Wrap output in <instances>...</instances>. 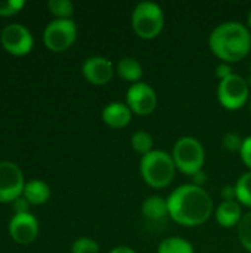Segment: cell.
<instances>
[{
	"instance_id": "6da1fadb",
	"label": "cell",
	"mask_w": 251,
	"mask_h": 253,
	"mask_svg": "<svg viewBox=\"0 0 251 253\" xmlns=\"http://www.w3.org/2000/svg\"><path fill=\"white\" fill-rule=\"evenodd\" d=\"M169 216L182 227L195 228L206 224L215 211L212 196L198 185L182 184L167 197Z\"/></svg>"
},
{
	"instance_id": "7a4b0ae2",
	"label": "cell",
	"mask_w": 251,
	"mask_h": 253,
	"mask_svg": "<svg viewBox=\"0 0 251 253\" xmlns=\"http://www.w3.org/2000/svg\"><path fill=\"white\" fill-rule=\"evenodd\" d=\"M209 47L220 62H240L251 50L250 28L240 21H225L209 36Z\"/></svg>"
},
{
	"instance_id": "3957f363",
	"label": "cell",
	"mask_w": 251,
	"mask_h": 253,
	"mask_svg": "<svg viewBox=\"0 0 251 253\" xmlns=\"http://www.w3.org/2000/svg\"><path fill=\"white\" fill-rule=\"evenodd\" d=\"M176 165L170 153L164 150H152L139 160V173L146 185L151 188L169 187L176 175Z\"/></svg>"
},
{
	"instance_id": "277c9868",
	"label": "cell",
	"mask_w": 251,
	"mask_h": 253,
	"mask_svg": "<svg viewBox=\"0 0 251 253\" xmlns=\"http://www.w3.org/2000/svg\"><path fill=\"white\" fill-rule=\"evenodd\" d=\"M166 15L163 7L151 0H142L136 3L130 15L132 30L139 39L152 40L164 28Z\"/></svg>"
},
{
	"instance_id": "5b68a950",
	"label": "cell",
	"mask_w": 251,
	"mask_h": 253,
	"mask_svg": "<svg viewBox=\"0 0 251 253\" xmlns=\"http://www.w3.org/2000/svg\"><path fill=\"white\" fill-rule=\"evenodd\" d=\"M172 157L176 169L183 175L194 176L197 172L203 170L206 165V150L200 139L195 136L179 138L172 150Z\"/></svg>"
},
{
	"instance_id": "8992f818",
	"label": "cell",
	"mask_w": 251,
	"mask_h": 253,
	"mask_svg": "<svg viewBox=\"0 0 251 253\" xmlns=\"http://www.w3.org/2000/svg\"><path fill=\"white\" fill-rule=\"evenodd\" d=\"M250 84L247 79L234 73L217 84V99L225 110H241L250 101Z\"/></svg>"
},
{
	"instance_id": "52a82bcc",
	"label": "cell",
	"mask_w": 251,
	"mask_h": 253,
	"mask_svg": "<svg viewBox=\"0 0 251 253\" xmlns=\"http://www.w3.org/2000/svg\"><path fill=\"white\" fill-rule=\"evenodd\" d=\"M77 39L74 19H52L43 30V43L52 52L68 50Z\"/></svg>"
},
{
	"instance_id": "ba28073f",
	"label": "cell",
	"mask_w": 251,
	"mask_h": 253,
	"mask_svg": "<svg viewBox=\"0 0 251 253\" xmlns=\"http://www.w3.org/2000/svg\"><path fill=\"white\" fill-rule=\"evenodd\" d=\"M0 43L6 52L15 56H24L31 52L34 46V37L28 27L19 22L7 24L0 33Z\"/></svg>"
},
{
	"instance_id": "9c48e42d",
	"label": "cell",
	"mask_w": 251,
	"mask_h": 253,
	"mask_svg": "<svg viewBox=\"0 0 251 253\" xmlns=\"http://www.w3.org/2000/svg\"><path fill=\"white\" fill-rule=\"evenodd\" d=\"M126 104L133 114L149 116L155 111L158 96L155 89L146 82H138L129 86L126 92Z\"/></svg>"
},
{
	"instance_id": "30bf717a",
	"label": "cell",
	"mask_w": 251,
	"mask_h": 253,
	"mask_svg": "<svg viewBox=\"0 0 251 253\" xmlns=\"http://www.w3.org/2000/svg\"><path fill=\"white\" fill-rule=\"evenodd\" d=\"M25 179L21 168L13 162H0V203L15 202L24 193Z\"/></svg>"
},
{
	"instance_id": "8fae6325",
	"label": "cell",
	"mask_w": 251,
	"mask_h": 253,
	"mask_svg": "<svg viewBox=\"0 0 251 253\" xmlns=\"http://www.w3.org/2000/svg\"><path fill=\"white\" fill-rule=\"evenodd\" d=\"M83 77L95 86H105L115 74V65L102 55H92L84 59L81 65Z\"/></svg>"
},
{
	"instance_id": "7c38bea8",
	"label": "cell",
	"mask_w": 251,
	"mask_h": 253,
	"mask_svg": "<svg viewBox=\"0 0 251 253\" xmlns=\"http://www.w3.org/2000/svg\"><path fill=\"white\" fill-rule=\"evenodd\" d=\"M9 236L18 245L33 243L40 231L38 221L33 213H13L7 225Z\"/></svg>"
},
{
	"instance_id": "4fadbf2b",
	"label": "cell",
	"mask_w": 251,
	"mask_h": 253,
	"mask_svg": "<svg viewBox=\"0 0 251 253\" xmlns=\"http://www.w3.org/2000/svg\"><path fill=\"white\" fill-rule=\"evenodd\" d=\"M132 110L127 107L126 102H120V101H112L109 104H107L102 108L101 117L102 122L112 129H123L126 127L130 122H132Z\"/></svg>"
},
{
	"instance_id": "5bb4252c",
	"label": "cell",
	"mask_w": 251,
	"mask_h": 253,
	"mask_svg": "<svg viewBox=\"0 0 251 253\" xmlns=\"http://www.w3.org/2000/svg\"><path fill=\"white\" fill-rule=\"evenodd\" d=\"M243 216V206L237 200H222L215 211V218L223 228L238 227Z\"/></svg>"
},
{
	"instance_id": "9a60e30c",
	"label": "cell",
	"mask_w": 251,
	"mask_h": 253,
	"mask_svg": "<svg viewBox=\"0 0 251 253\" xmlns=\"http://www.w3.org/2000/svg\"><path fill=\"white\" fill-rule=\"evenodd\" d=\"M115 73L118 74V77H121L123 80L133 84V83L142 82L143 67L136 58L124 56L115 64Z\"/></svg>"
},
{
	"instance_id": "2e32d148",
	"label": "cell",
	"mask_w": 251,
	"mask_h": 253,
	"mask_svg": "<svg viewBox=\"0 0 251 253\" xmlns=\"http://www.w3.org/2000/svg\"><path fill=\"white\" fill-rule=\"evenodd\" d=\"M141 212L149 221H161L166 216H169L167 199L161 196H155V194L149 196L142 202Z\"/></svg>"
},
{
	"instance_id": "e0dca14e",
	"label": "cell",
	"mask_w": 251,
	"mask_h": 253,
	"mask_svg": "<svg viewBox=\"0 0 251 253\" xmlns=\"http://www.w3.org/2000/svg\"><path fill=\"white\" fill-rule=\"evenodd\" d=\"M50 193H52L50 187L44 181H41V179H31V181L25 182L22 196L27 199V202L30 205L40 206V205H44L50 199Z\"/></svg>"
},
{
	"instance_id": "ac0fdd59",
	"label": "cell",
	"mask_w": 251,
	"mask_h": 253,
	"mask_svg": "<svg viewBox=\"0 0 251 253\" xmlns=\"http://www.w3.org/2000/svg\"><path fill=\"white\" fill-rule=\"evenodd\" d=\"M157 253H195V249L189 240L183 237L172 236L160 242Z\"/></svg>"
},
{
	"instance_id": "d6986e66",
	"label": "cell",
	"mask_w": 251,
	"mask_h": 253,
	"mask_svg": "<svg viewBox=\"0 0 251 253\" xmlns=\"http://www.w3.org/2000/svg\"><path fill=\"white\" fill-rule=\"evenodd\" d=\"M130 144H132V148L138 154H141V157L148 154V153H151L152 150H155L154 148V138H152V135L149 132L143 130V129H139V130H136L132 135Z\"/></svg>"
},
{
	"instance_id": "ffe728a7",
	"label": "cell",
	"mask_w": 251,
	"mask_h": 253,
	"mask_svg": "<svg viewBox=\"0 0 251 253\" xmlns=\"http://www.w3.org/2000/svg\"><path fill=\"white\" fill-rule=\"evenodd\" d=\"M235 194H237V202L241 206L251 208V170H247L243 173L237 182H235Z\"/></svg>"
},
{
	"instance_id": "44dd1931",
	"label": "cell",
	"mask_w": 251,
	"mask_h": 253,
	"mask_svg": "<svg viewBox=\"0 0 251 253\" xmlns=\"http://www.w3.org/2000/svg\"><path fill=\"white\" fill-rule=\"evenodd\" d=\"M47 9L55 19H71L74 13V4L71 0H49Z\"/></svg>"
},
{
	"instance_id": "7402d4cb",
	"label": "cell",
	"mask_w": 251,
	"mask_h": 253,
	"mask_svg": "<svg viewBox=\"0 0 251 253\" xmlns=\"http://www.w3.org/2000/svg\"><path fill=\"white\" fill-rule=\"evenodd\" d=\"M237 234H238V240L241 243V246L251 253V211L244 213L243 219L240 221L238 227H237Z\"/></svg>"
},
{
	"instance_id": "603a6c76",
	"label": "cell",
	"mask_w": 251,
	"mask_h": 253,
	"mask_svg": "<svg viewBox=\"0 0 251 253\" xmlns=\"http://www.w3.org/2000/svg\"><path fill=\"white\" fill-rule=\"evenodd\" d=\"M71 253H99V245L90 237H80L71 245Z\"/></svg>"
},
{
	"instance_id": "cb8c5ba5",
	"label": "cell",
	"mask_w": 251,
	"mask_h": 253,
	"mask_svg": "<svg viewBox=\"0 0 251 253\" xmlns=\"http://www.w3.org/2000/svg\"><path fill=\"white\" fill-rule=\"evenodd\" d=\"M243 142H244V138H241L237 132H228L222 138V145L229 153H240Z\"/></svg>"
},
{
	"instance_id": "d4e9b609",
	"label": "cell",
	"mask_w": 251,
	"mask_h": 253,
	"mask_svg": "<svg viewBox=\"0 0 251 253\" xmlns=\"http://www.w3.org/2000/svg\"><path fill=\"white\" fill-rule=\"evenodd\" d=\"M25 0H0V16H12L21 12Z\"/></svg>"
},
{
	"instance_id": "484cf974",
	"label": "cell",
	"mask_w": 251,
	"mask_h": 253,
	"mask_svg": "<svg viewBox=\"0 0 251 253\" xmlns=\"http://www.w3.org/2000/svg\"><path fill=\"white\" fill-rule=\"evenodd\" d=\"M240 156H241V160L246 165V168L249 170H251V135L244 138V142H243Z\"/></svg>"
},
{
	"instance_id": "4316f807",
	"label": "cell",
	"mask_w": 251,
	"mask_h": 253,
	"mask_svg": "<svg viewBox=\"0 0 251 253\" xmlns=\"http://www.w3.org/2000/svg\"><path fill=\"white\" fill-rule=\"evenodd\" d=\"M215 74H216V77H217L219 82H220V80H223V79H226V77H229V76L234 74L232 65L228 64V62H219V64L216 65Z\"/></svg>"
},
{
	"instance_id": "83f0119b",
	"label": "cell",
	"mask_w": 251,
	"mask_h": 253,
	"mask_svg": "<svg viewBox=\"0 0 251 253\" xmlns=\"http://www.w3.org/2000/svg\"><path fill=\"white\" fill-rule=\"evenodd\" d=\"M28 208H30V203L27 202V199L24 196H21L19 199H16L13 202V211H15V213H28Z\"/></svg>"
},
{
	"instance_id": "f1b7e54d",
	"label": "cell",
	"mask_w": 251,
	"mask_h": 253,
	"mask_svg": "<svg viewBox=\"0 0 251 253\" xmlns=\"http://www.w3.org/2000/svg\"><path fill=\"white\" fill-rule=\"evenodd\" d=\"M222 200H237V194H235V187L234 185H225L220 191Z\"/></svg>"
},
{
	"instance_id": "f546056e",
	"label": "cell",
	"mask_w": 251,
	"mask_h": 253,
	"mask_svg": "<svg viewBox=\"0 0 251 253\" xmlns=\"http://www.w3.org/2000/svg\"><path fill=\"white\" fill-rule=\"evenodd\" d=\"M207 182V173L204 170H200L197 172L194 176H192V184L194 185H198V187H203V184Z\"/></svg>"
},
{
	"instance_id": "4dcf8cb0",
	"label": "cell",
	"mask_w": 251,
	"mask_h": 253,
	"mask_svg": "<svg viewBox=\"0 0 251 253\" xmlns=\"http://www.w3.org/2000/svg\"><path fill=\"white\" fill-rule=\"evenodd\" d=\"M108 253H138L135 249H132L130 246H115L112 248Z\"/></svg>"
},
{
	"instance_id": "1f68e13d",
	"label": "cell",
	"mask_w": 251,
	"mask_h": 253,
	"mask_svg": "<svg viewBox=\"0 0 251 253\" xmlns=\"http://www.w3.org/2000/svg\"><path fill=\"white\" fill-rule=\"evenodd\" d=\"M246 25L249 27L251 30V9L249 10V13H247V21H246Z\"/></svg>"
},
{
	"instance_id": "d6a6232c",
	"label": "cell",
	"mask_w": 251,
	"mask_h": 253,
	"mask_svg": "<svg viewBox=\"0 0 251 253\" xmlns=\"http://www.w3.org/2000/svg\"><path fill=\"white\" fill-rule=\"evenodd\" d=\"M250 111H251V96H250Z\"/></svg>"
}]
</instances>
